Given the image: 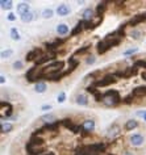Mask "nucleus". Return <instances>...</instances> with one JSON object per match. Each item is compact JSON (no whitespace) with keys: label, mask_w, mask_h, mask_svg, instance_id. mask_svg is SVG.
Segmentation results:
<instances>
[{"label":"nucleus","mask_w":146,"mask_h":155,"mask_svg":"<svg viewBox=\"0 0 146 155\" xmlns=\"http://www.w3.org/2000/svg\"><path fill=\"white\" fill-rule=\"evenodd\" d=\"M129 141L133 146H141L144 143V137L141 134H133V135H130Z\"/></svg>","instance_id":"nucleus-1"},{"label":"nucleus","mask_w":146,"mask_h":155,"mask_svg":"<svg viewBox=\"0 0 146 155\" xmlns=\"http://www.w3.org/2000/svg\"><path fill=\"white\" fill-rule=\"evenodd\" d=\"M30 12V7L28 3H20V4L17 5V13L21 15V16H24V15L29 13Z\"/></svg>","instance_id":"nucleus-2"},{"label":"nucleus","mask_w":146,"mask_h":155,"mask_svg":"<svg viewBox=\"0 0 146 155\" xmlns=\"http://www.w3.org/2000/svg\"><path fill=\"white\" fill-rule=\"evenodd\" d=\"M95 129V121L94 120H86L83 122V130L84 131H92Z\"/></svg>","instance_id":"nucleus-3"},{"label":"nucleus","mask_w":146,"mask_h":155,"mask_svg":"<svg viewBox=\"0 0 146 155\" xmlns=\"http://www.w3.org/2000/svg\"><path fill=\"white\" fill-rule=\"evenodd\" d=\"M57 13H58L59 16H67V15L70 13V8H68L66 4H61L58 8H57Z\"/></svg>","instance_id":"nucleus-4"},{"label":"nucleus","mask_w":146,"mask_h":155,"mask_svg":"<svg viewBox=\"0 0 146 155\" xmlns=\"http://www.w3.org/2000/svg\"><path fill=\"white\" fill-rule=\"evenodd\" d=\"M57 120V117L53 113H48V114H44V116H41V118H40V121L42 122H46V124H50V122H54Z\"/></svg>","instance_id":"nucleus-5"},{"label":"nucleus","mask_w":146,"mask_h":155,"mask_svg":"<svg viewBox=\"0 0 146 155\" xmlns=\"http://www.w3.org/2000/svg\"><path fill=\"white\" fill-rule=\"evenodd\" d=\"M82 16H83V20L84 21H91L92 17H94V9H91V8L84 9V12H83Z\"/></svg>","instance_id":"nucleus-6"},{"label":"nucleus","mask_w":146,"mask_h":155,"mask_svg":"<svg viewBox=\"0 0 146 155\" xmlns=\"http://www.w3.org/2000/svg\"><path fill=\"white\" fill-rule=\"evenodd\" d=\"M57 33L61 34V36H65V34L68 33V26L66 24H59L57 26Z\"/></svg>","instance_id":"nucleus-7"},{"label":"nucleus","mask_w":146,"mask_h":155,"mask_svg":"<svg viewBox=\"0 0 146 155\" xmlns=\"http://www.w3.org/2000/svg\"><path fill=\"white\" fill-rule=\"evenodd\" d=\"M137 126H138V122L136 121V120H129V121H126V124H125V129L126 130L136 129Z\"/></svg>","instance_id":"nucleus-8"},{"label":"nucleus","mask_w":146,"mask_h":155,"mask_svg":"<svg viewBox=\"0 0 146 155\" xmlns=\"http://www.w3.org/2000/svg\"><path fill=\"white\" fill-rule=\"evenodd\" d=\"M118 133H120V127H118L117 125H114V126H112L111 127V129L108 130V133H107V135H108V137H114V135H117Z\"/></svg>","instance_id":"nucleus-9"},{"label":"nucleus","mask_w":146,"mask_h":155,"mask_svg":"<svg viewBox=\"0 0 146 155\" xmlns=\"http://www.w3.org/2000/svg\"><path fill=\"white\" fill-rule=\"evenodd\" d=\"M34 91H36L37 94H44L46 91V84L45 83H37L36 86H34Z\"/></svg>","instance_id":"nucleus-10"},{"label":"nucleus","mask_w":146,"mask_h":155,"mask_svg":"<svg viewBox=\"0 0 146 155\" xmlns=\"http://www.w3.org/2000/svg\"><path fill=\"white\" fill-rule=\"evenodd\" d=\"M13 129V125L12 124H8V122H2V133H9L11 130Z\"/></svg>","instance_id":"nucleus-11"},{"label":"nucleus","mask_w":146,"mask_h":155,"mask_svg":"<svg viewBox=\"0 0 146 155\" xmlns=\"http://www.w3.org/2000/svg\"><path fill=\"white\" fill-rule=\"evenodd\" d=\"M76 103H78L79 105H87V104H88L87 97L84 95H78V96H76Z\"/></svg>","instance_id":"nucleus-12"},{"label":"nucleus","mask_w":146,"mask_h":155,"mask_svg":"<svg viewBox=\"0 0 146 155\" xmlns=\"http://www.w3.org/2000/svg\"><path fill=\"white\" fill-rule=\"evenodd\" d=\"M33 20H34V15L32 12H29V13L24 15V16H21V21L22 22H30V21H33Z\"/></svg>","instance_id":"nucleus-13"},{"label":"nucleus","mask_w":146,"mask_h":155,"mask_svg":"<svg viewBox=\"0 0 146 155\" xmlns=\"http://www.w3.org/2000/svg\"><path fill=\"white\" fill-rule=\"evenodd\" d=\"M0 4H2L3 9H11V8H12L13 3L11 2V0H2V2H0Z\"/></svg>","instance_id":"nucleus-14"},{"label":"nucleus","mask_w":146,"mask_h":155,"mask_svg":"<svg viewBox=\"0 0 146 155\" xmlns=\"http://www.w3.org/2000/svg\"><path fill=\"white\" fill-rule=\"evenodd\" d=\"M11 38L15 41H18L20 40V34H18V32L16 30V28H12L11 29Z\"/></svg>","instance_id":"nucleus-15"},{"label":"nucleus","mask_w":146,"mask_h":155,"mask_svg":"<svg viewBox=\"0 0 146 155\" xmlns=\"http://www.w3.org/2000/svg\"><path fill=\"white\" fill-rule=\"evenodd\" d=\"M130 36H132L134 40H140V37L142 36V33L140 32V30H132V32H130Z\"/></svg>","instance_id":"nucleus-16"},{"label":"nucleus","mask_w":146,"mask_h":155,"mask_svg":"<svg viewBox=\"0 0 146 155\" xmlns=\"http://www.w3.org/2000/svg\"><path fill=\"white\" fill-rule=\"evenodd\" d=\"M42 17H45V18L53 17V11L51 9H45L44 12H42Z\"/></svg>","instance_id":"nucleus-17"},{"label":"nucleus","mask_w":146,"mask_h":155,"mask_svg":"<svg viewBox=\"0 0 146 155\" xmlns=\"http://www.w3.org/2000/svg\"><path fill=\"white\" fill-rule=\"evenodd\" d=\"M13 54V51L12 50H4V51H2V58H8V57H11Z\"/></svg>","instance_id":"nucleus-18"},{"label":"nucleus","mask_w":146,"mask_h":155,"mask_svg":"<svg viewBox=\"0 0 146 155\" xmlns=\"http://www.w3.org/2000/svg\"><path fill=\"white\" fill-rule=\"evenodd\" d=\"M13 68H15V70H21V68H22V62H21V61H16V62L13 63Z\"/></svg>","instance_id":"nucleus-19"},{"label":"nucleus","mask_w":146,"mask_h":155,"mask_svg":"<svg viewBox=\"0 0 146 155\" xmlns=\"http://www.w3.org/2000/svg\"><path fill=\"white\" fill-rule=\"evenodd\" d=\"M138 51V49L137 48H133V49H129V50H126V51L124 53V55H130V54H133V53H137Z\"/></svg>","instance_id":"nucleus-20"},{"label":"nucleus","mask_w":146,"mask_h":155,"mask_svg":"<svg viewBox=\"0 0 146 155\" xmlns=\"http://www.w3.org/2000/svg\"><path fill=\"white\" fill-rule=\"evenodd\" d=\"M95 61H96V58L91 55V57H88L87 59H86V63H87V64H94V63H95Z\"/></svg>","instance_id":"nucleus-21"},{"label":"nucleus","mask_w":146,"mask_h":155,"mask_svg":"<svg viewBox=\"0 0 146 155\" xmlns=\"http://www.w3.org/2000/svg\"><path fill=\"white\" fill-rule=\"evenodd\" d=\"M65 99H66V94H65V92H61L58 95V103H63Z\"/></svg>","instance_id":"nucleus-22"},{"label":"nucleus","mask_w":146,"mask_h":155,"mask_svg":"<svg viewBox=\"0 0 146 155\" xmlns=\"http://www.w3.org/2000/svg\"><path fill=\"white\" fill-rule=\"evenodd\" d=\"M7 18H8V21H15L16 20V16H15V13H9L8 16H7Z\"/></svg>","instance_id":"nucleus-23"},{"label":"nucleus","mask_w":146,"mask_h":155,"mask_svg":"<svg viewBox=\"0 0 146 155\" xmlns=\"http://www.w3.org/2000/svg\"><path fill=\"white\" fill-rule=\"evenodd\" d=\"M41 109L42 110H49V109H51V105H50V104H48V105H42Z\"/></svg>","instance_id":"nucleus-24"},{"label":"nucleus","mask_w":146,"mask_h":155,"mask_svg":"<svg viewBox=\"0 0 146 155\" xmlns=\"http://www.w3.org/2000/svg\"><path fill=\"white\" fill-rule=\"evenodd\" d=\"M4 82H5V78H4V76H3V75H2V76H0V83H2V84H3V83H4Z\"/></svg>","instance_id":"nucleus-25"},{"label":"nucleus","mask_w":146,"mask_h":155,"mask_svg":"<svg viewBox=\"0 0 146 155\" xmlns=\"http://www.w3.org/2000/svg\"><path fill=\"white\" fill-rule=\"evenodd\" d=\"M122 155H133V154L130 153V151H124V153H122Z\"/></svg>","instance_id":"nucleus-26"},{"label":"nucleus","mask_w":146,"mask_h":155,"mask_svg":"<svg viewBox=\"0 0 146 155\" xmlns=\"http://www.w3.org/2000/svg\"><path fill=\"white\" fill-rule=\"evenodd\" d=\"M144 120H145V121H146V114H145V116H144Z\"/></svg>","instance_id":"nucleus-27"}]
</instances>
